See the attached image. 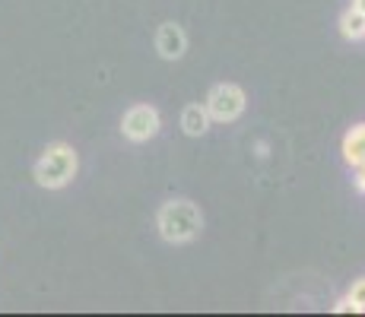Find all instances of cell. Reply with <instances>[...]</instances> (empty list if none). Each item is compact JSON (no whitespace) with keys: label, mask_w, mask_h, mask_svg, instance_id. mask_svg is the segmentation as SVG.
Instances as JSON below:
<instances>
[{"label":"cell","mask_w":365,"mask_h":317,"mask_svg":"<svg viewBox=\"0 0 365 317\" xmlns=\"http://www.w3.org/2000/svg\"><path fill=\"white\" fill-rule=\"evenodd\" d=\"M353 10H359V13H365V0H353Z\"/></svg>","instance_id":"obj_12"},{"label":"cell","mask_w":365,"mask_h":317,"mask_svg":"<svg viewBox=\"0 0 365 317\" xmlns=\"http://www.w3.org/2000/svg\"><path fill=\"white\" fill-rule=\"evenodd\" d=\"M346 298L349 301H353V305H356V311H365V276L362 279H356V283L353 286H349V292H346Z\"/></svg>","instance_id":"obj_9"},{"label":"cell","mask_w":365,"mask_h":317,"mask_svg":"<svg viewBox=\"0 0 365 317\" xmlns=\"http://www.w3.org/2000/svg\"><path fill=\"white\" fill-rule=\"evenodd\" d=\"M349 311H356V305H353L349 298H340V301L334 305V314H349ZM356 314H359V311H356Z\"/></svg>","instance_id":"obj_11"},{"label":"cell","mask_w":365,"mask_h":317,"mask_svg":"<svg viewBox=\"0 0 365 317\" xmlns=\"http://www.w3.org/2000/svg\"><path fill=\"white\" fill-rule=\"evenodd\" d=\"M340 32H343V38H349V41L365 38V13L349 6V10L340 16Z\"/></svg>","instance_id":"obj_8"},{"label":"cell","mask_w":365,"mask_h":317,"mask_svg":"<svg viewBox=\"0 0 365 317\" xmlns=\"http://www.w3.org/2000/svg\"><path fill=\"white\" fill-rule=\"evenodd\" d=\"M76 165H80V159H76L73 146L51 143L45 152H41V159L35 162V181L48 190H61L73 181Z\"/></svg>","instance_id":"obj_2"},{"label":"cell","mask_w":365,"mask_h":317,"mask_svg":"<svg viewBox=\"0 0 365 317\" xmlns=\"http://www.w3.org/2000/svg\"><path fill=\"white\" fill-rule=\"evenodd\" d=\"M203 105H207V111H210L213 121L232 124V121H238V118L245 115L248 98H245L242 86H235V83H220V86L210 89V95H207V102Z\"/></svg>","instance_id":"obj_3"},{"label":"cell","mask_w":365,"mask_h":317,"mask_svg":"<svg viewBox=\"0 0 365 317\" xmlns=\"http://www.w3.org/2000/svg\"><path fill=\"white\" fill-rule=\"evenodd\" d=\"M156 225H159V235H163L168 244H187L200 235L203 216L191 200H168L159 207Z\"/></svg>","instance_id":"obj_1"},{"label":"cell","mask_w":365,"mask_h":317,"mask_svg":"<svg viewBox=\"0 0 365 317\" xmlns=\"http://www.w3.org/2000/svg\"><path fill=\"white\" fill-rule=\"evenodd\" d=\"M159 127H163V118H159V111L153 108V105H133L121 118V133L130 143H146V140H153L159 133Z\"/></svg>","instance_id":"obj_4"},{"label":"cell","mask_w":365,"mask_h":317,"mask_svg":"<svg viewBox=\"0 0 365 317\" xmlns=\"http://www.w3.org/2000/svg\"><path fill=\"white\" fill-rule=\"evenodd\" d=\"M210 124H213V118H210L207 105H187L185 111H181V130L187 133V137H203V133L210 130Z\"/></svg>","instance_id":"obj_6"},{"label":"cell","mask_w":365,"mask_h":317,"mask_svg":"<svg viewBox=\"0 0 365 317\" xmlns=\"http://www.w3.org/2000/svg\"><path fill=\"white\" fill-rule=\"evenodd\" d=\"M353 185L365 194V162H362V165H353Z\"/></svg>","instance_id":"obj_10"},{"label":"cell","mask_w":365,"mask_h":317,"mask_svg":"<svg viewBox=\"0 0 365 317\" xmlns=\"http://www.w3.org/2000/svg\"><path fill=\"white\" fill-rule=\"evenodd\" d=\"M156 51L163 54L165 61L185 58V51H187V35H185V29H181L178 23H163V26H159V32H156Z\"/></svg>","instance_id":"obj_5"},{"label":"cell","mask_w":365,"mask_h":317,"mask_svg":"<svg viewBox=\"0 0 365 317\" xmlns=\"http://www.w3.org/2000/svg\"><path fill=\"white\" fill-rule=\"evenodd\" d=\"M343 159H346L349 168L365 162V124H356L346 130V137H343Z\"/></svg>","instance_id":"obj_7"}]
</instances>
